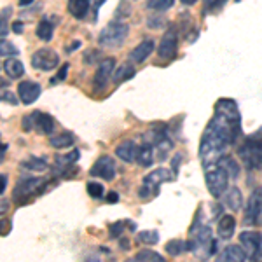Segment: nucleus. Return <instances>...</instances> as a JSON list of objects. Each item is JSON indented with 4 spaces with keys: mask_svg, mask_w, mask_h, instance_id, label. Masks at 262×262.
<instances>
[{
    "mask_svg": "<svg viewBox=\"0 0 262 262\" xmlns=\"http://www.w3.org/2000/svg\"><path fill=\"white\" fill-rule=\"evenodd\" d=\"M35 129L40 131L42 135H51L54 129V119L49 116V114H42L39 112V117H37V124Z\"/></svg>",
    "mask_w": 262,
    "mask_h": 262,
    "instance_id": "b1692460",
    "label": "nucleus"
},
{
    "mask_svg": "<svg viewBox=\"0 0 262 262\" xmlns=\"http://www.w3.org/2000/svg\"><path fill=\"white\" fill-rule=\"evenodd\" d=\"M90 0H69V12L74 18L77 19H82L88 16V12H90Z\"/></svg>",
    "mask_w": 262,
    "mask_h": 262,
    "instance_id": "aec40b11",
    "label": "nucleus"
},
{
    "mask_svg": "<svg viewBox=\"0 0 262 262\" xmlns=\"http://www.w3.org/2000/svg\"><path fill=\"white\" fill-rule=\"evenodd\" d=\"M219 164H221L224 170L229 173L231 179H238L239 177V166H238V163L231 158V156H222V158L219 159Z\"/></svg>",
    "mask_w": 262,
    "mask_h": 262,
    "instance_id": "a878e982",
    "label": "nucleus"
},
{
    "mask_svg": "<svg viewBox=\"0 0 262 262\" xmlns=\"http://www.w3.org/2000/svg\"><path fill=\"white\" fill-rule=\"evenodd\" d=\"M164 250H166L168 255L177 257V255H180V253H184V252L189 250V243L182 242V239H171V242L166 243Z\"/></svg>",
    "mask_w": 262,
    "mask_h": 262,
    "instance_id": "bb28decb",
    "label": "nucleus"
},
{
    "mask_svg": "<svg viewBox=\"0 0 262 262\" xmlns=\"http://www.w3.org/2000/svg\"><path fill=\"white\" fill-rule=\"evenodd\" d=\"M129 27L122 21H112L100 32L98 42L103 48H119L128 39Z\"/></svg>",
    "mask_w": 262,
    "mask_h": 262,
    "instance_id": "423d86ee",
    "label": "nucleus"
},
{
    "mask_svg": "<svg viewBox=\"0 0 262 262\" xmlns=\"http://www.w3.org/2000/svg\"><path fill=\"white\" fill-rule=\"evenodd\" d=\"M226 2L227 0H205V7L208 11H217V9H221Z\"/></svg>",
    "mask_w": 262,
    "mask_h": 262,
    "instance_id": "4c0bfd02",
    "label": "nucleus"
},
{
    "mask_svg": "<svg viewBox=\"0 0 262 262\" xmlns=\"http://www.w3.org/2000/svg\"><path fill=\"white\" fill-rule=\"evenodd\" d=\"M46 191V180L39 177H25L19 179L12 191V201L18 205H27L28 201L33 200L39 192Z\"/></svg>",
    "mask_w": 262,
    "mask_h": 262,
    "instance_id": "20e7f679",
    "label": "nucleus"
},
{
    "mask_svg": "<svg viewBox=\"0 0 262 262\" xmlns=\"http://www.w3.org/2000/svg\"><path fill=\"white\" fill-rule=\"evenodd\" d=\"M33 0H19V6H28V4H32Z\"/></svg>",
    "mask_w": 262,
    "mask_h": 262,
    "instance_id": "8fccbe9b",
    "label": "nucleus"
},
{
    "mask_svg": "<svg viewBox=\"0 0 262 262\" xmlns=\"http://www.w3.org/2000/svg\"><path fill=\"white\" fill-rule=\"evenodd\" d=\"M122 227H124V222H116L111 226V236L112 238H119L122 234Z\"/></svg>",
    "mask_w": 262,
    "mask_h": 262,
    "instance_id": "58836bf2",
    "label": "nucleus"
},
{
    "mask_svg": "<svg viewBox=\"0 0 262 262\" xmlns=\"http://www.w3.org/2000/svg\"><path fill=\"white\" fill-rule=\"evenodd\" d=\"M177 49H179V32H177L175 27H170L166 30V33L163 35L158 54L161 60L168 61V60H173V58H175Z\"/></svg>",
    "mask_w": 262,
    "mask_h": 262,
    "instance_id": "9b49d317",
    "label": "nucleus"
},
{
    "mask_svg": "<svg viewBox=\"0 0 262 262\" xmlns=\"http://www.w3.org/2000/svg\"><path fill=\"white\" fill-rule=\"evenodd\" d=\"M21 166H23L25 170H30V171H46V170H48V163H46L44 159H40V158L27 159V161L21 163Z\"/></svg>",
    "mask_w": 262,
    "mask_h": 262,
    "instance_id": "c756f323",
    "label": "nucleus"
},
{
    "mask_svg": "<svg viewBox=\"0 0 262 262\" xmlns=\"http://www.w3.org/2000/svg\"><path fill=\"white\" fill-rule=\"evenodd\" d=\"M175 4V0H147V9L156 12H164Z\"/></svg>",
    "mask_w": 262,
    "mask_h": 262,
    "instance_id": "7c9ffc66",
    "label": "nucleus"
},
{
    "mask_svg": "<svg viewBox=\"0 0 262 262\" xmlns=\"http://www.w3.org/2000/svg\"><path fill=\"white\" fill-rule=\"evenodd\" d=\"M242 135V114L238 103L229 98H221L215 103V114L208 122L200 143L203 166L219 163L229 145H234Z\"/></svg>",
    "mask_w": 262,
    "mask_h": 262,
    "instance_id": "f257e3e1",
    "label": "nucleus"
},
{
    "mask_svg": "<svg viewBox=\"0 0 262 262\" xmlns=\"http://www.w3.org/2000/svg\"><path fill=\"white\" fill-rule=\"evenodd\" d=\"M217 260L221 262H243L247 260V253H245L242 245H229L217 255Z\"/></svg>",
    "mask_w": 262,
    "mask_h": 262,
    "instance_id": "dca6fc26",
    "label": "nucleus"
},
{
    "mask_svg": "<svg viewBox=\"0 0 262 262\" xmlns=\"http://www.w3.org/2000/svg\"><path fill=\"white\" fill-rule=\"evenodd\" d=\"M2 101H9L11 105H16V103H18V100H16L14 96H12V93H11V91H6V90L2 91Z\"/></svg>",
    "mask_w": 262,
    "mask_h": 262,
    "instance_id": "ea45409f",
    "label": "nucleus"
},
{
    "mask_svg": "<svg viewBox=\"0 0 262 262\" xmlns=\"http://www.w3.org/2000/svg\"><path fill=\"white\" fill-rule=\"evenodd\" d=\"M6 149H7V145H6V143H2V161H4V154H6Z\"/></svg>",
    "mask_w": 262,
    "mask_h": 262,
    "instance_id": "3c124183",
    "label": "nucleus"
},
{
    "mask_svg": "<svg viewBox=\"0 0 262 262\" xmlns=\"http://www.w3.org/2000/svg\"><path fill=\"white\" fill-rule=\"evenodd\" d=\"M217 231L222 239L232 238V234H234V231H236V219L232 217V215H222V217L219 219Z\"/></svg>",
    "mask_w": 262,
    "mask_h": 262,
    "instance_id": "a211bd4d",
    "label": "nucleus"
},
{
    "mask_svg": "<svg viewBox=\"0 0 262 262\" xmlns=\"http://www.w3.org/2000/svg\"><path fill=\"white\" fill-rule=\"evenodd\" d=\"M86 189H88V194H90L91 198H101L103 196V185L101 184H98V182H88V185H86Z\"/></svg>",
    "mask_w": 262,
    "mask_h": 262,
    "instance_id": "473e14b6",
    "label": "nucleus"
},
{
    "mask_svg": "<svg viewBox=\"0 0 262 262\" xmlns=\"http://www.w3.org/2000/svg\"><path fill=\"white\" fill-rule=\"evenodd\" d=\"M138 152L140 147L137 145L133 140H124L116 147V156L122 159L124 163H135L138 159Z\"/></svg>",
    "mask_w": 262,
    "mask_h": 262,
    "instance_id": "2eb2a0df",
    "label": "nucleus"
},
{
    "mask_svg": "<svg viewBox=\"0 0 262 262\" xmlns=\"http://www.w3.org/2000/svg\"><path fill=\"white\" fill-rule=\"evenodd\" d=\"M229 173H227L219 163L205 166V180L206 187L213 198H221L229 189Z\"/></svg>",
    "mask_w": 262,
    "mask_h": 262,
    "instance_id": "39448f33",
    "label": "nucleus"
},
{
    "mask_svg": "<svg viewBox=\"0 0 262 262\" xmlns=\"http://www.w3.org/2000/svg\"><path fill=\"white\" fill-rule=\"evenodd\" d=\"M100 51H96V49H90V51H86V53H84V63H86V65H95L96 61L100 60Z\"/></svg>",
    "mask_w": 262,
    "mask_h": 262,
    "instance_id": "c9c22d12",
    "label": "nucleus"
},
{
    "mask_svg": "<svg viewBox=\"0 0 262 262\" xmlns=\"http://www.w3.org/2000/svg\"><path fill=\"white\" fill-rule=\"evenodd\" d=\"M77 48H81V42H79V40L72 42V46H70L69 49H67V53H74V49H77Z\"/></svg>",
    "mask_w": 262,
    "mask_h": 262,
    "instance_id": "de8ad7c7",
    "label": "nucleus"
},
{
    "mask_svg": "<svg viewBox=\"0 0 262 262\" xmlns=\"http://www.w3.org/2000/svg\"><path fill=\"white\" fill-rule=\"evenodd\" d=\"M245 224L247 226L262 224V187H257L248 198L247 206H245Z\"/></svg>",
    "mask_w": 262,
    "mask_h": 262,
    "instance_id": "1a4fd4ad",
    "label": "nucleus"
},
{
    "mask_svg": "<svg viewBox=\"0 0 262 262\" xmlns=\"http://www.w3.org/2000/svg\"><path fill=\"white\" fill-rule=\"evenodd\" d=\"M37 37L44 42H49L53 39V23L48 19H42L39 25H37Z\"/></svg>",
    "mask_w": 262,
    "mask_h": 262,
    "instance_id": "cd10ccee",
    "label": "nucleus"
},
{
    "mask_svg": "<svg viewBox=\"0 0 262 262\" xmlns=\"http://www.w3.org/2000/svg\"><path fill=\"white\" fill-rule=\"evenodd\" d=\"M138 242L143 245H156L159 242L158 231H142L138 232Z\"/></svg>",
    "mask_w": 262,
    "mask_h": 262,
    "instance_id": "2f4dec72",
    "label": "nucleus"
},
{
    "mask_svg": "<svg viewBox=\"0 0 262 262\" xmlns=\"http://www.w3.org/2000/svg\"><path fill=\"white\" fill-rule=\"evenodd\" d=\"M12 30H14V33H21L23 32V23H21V21H16V23L12 25Z\"/></svg>",
    "mask_w": 262,
    "mask_h": 262,
    "instance_id": "a18cd8bd",
    "label": "nucleus"
},
{
    "mask_svg": "<svg viewBox=\"0 0 262 262\" xmlns=\"http://www.w3.org/2000/svg\"><path fill=\"white\" fill-rule=\"evenodd\" d=\"M0 53H2V56H7V54H9V56H16V54L19 53L18 51V48H16V46H12L11 42H7L6 39H2V44H0Z\"/></svg>",
    "mask_w": 262,
    "mask_h": 262,
    "instance_id": "f704fd0d",
    "label": "nucleus"
},
{
    "mask_svg": "<svg viewBox=\"0 0 262 262\" xmlns=\"http://www.w3.org/2000/svg\"><path fill=\"white\" fill-rule=\"evenodd\" d=\"M147 25H149L150 28H161L164 23L161 21V18H150L149 21H147Z\"/></svg>",
    "mask_w": 262,
    "mask_h": 262,
    "instance_id": "a19ab883",
    "label": "nucleus"
},
{
    "mask_svg": "<svg viewBox=\"0 0 262 262\" xmlns=\"http://www.w3.org/2000/svg\"><path fill=\"white\" fill-rule=\"evenodd\" d=\"M173 180L171 177V171L166 170V168H158V170H154L152 173H149V175L143 179V185L140 187V198H143V200H149V198L156 196L158 194V189L159 185L164 184V182H170Z\"/></svg>",
    "mask_w": 262,
    "mask_h": 262,
    "instance_id": "0eeeda50",
    "label": "nucleus"
},
{
    "mask_svg": "<svg viewBox=\"0 0 262 262\" xmlns=\"http://www.w3.org/2000/svg\"><path fill=\"white\" fill-rule=\"evenodd\" d=\"M91 177H98L101 180L111 182L116 177V163L111 156H101V158L96 159V163L93 164V168L90 170Z\"/></svg>",
    "mask_w": 262,
    "mask_h": 262,
    "instance_id": "f8f14e48",
    "label": "nucleus"
},
{
    "mask_svg": "<svg viewBox=\"0 0 262 262\" xmlns=\"http://www.w3.org/2000/svg\"><path fill=\"white\" fill-rule=\"evenodd\" d=\"M40 86L37 82H32V81H23L18 84V95H19V100L23 101L25 105H32L33 101L39 100L40 96Z\"/></svg>",
    "mask_w": 262,
    "mask_h": 262,
    "instance_id": "4468645a",
    "label": "nucleus"
},
{
    "mask_svg": "<svg viewBox=\"0 0 262 262\" xmlns=\"http://www.w3.org/2000/svg\"><path fill=\"white\" fill-rule=\"evenodd\" d=\"M135 67L129 65V63H122V65H119V69H117L116 75H114V82L116 84H122L126 81H129V79L135 77Z\"/></svg>",
    "mask_w": 262,
    "mask_h": 262,
    "instance_id": "5701e85b",
    "label": "nucleus"
},
{
    "mask_svg": "<svg viewBox=\"0 0 262 262\" xmlns=\"http://www.w3.org/2000/svg\"><path fill=\"white\" fill-rule=\"evenodd\" d=\"M0 180H2V184H0V192H6V187H7V175L6 173H2V175H0Z\"/></svg>",
    "mask_w": 262,
    "mask_h": 262,
    "instance_id": "79ce46f5",
    "label": "nucleus"
},
{
    "mask_svg": "<svg viewBox=\"0 0 262 262\" xmlns=\"http://www.w3.org/2000/svg\"><path fill=\"white\" fill-rule=\"evenodd\" d=\"M107 201H108V203H116V201H119V194H117L116 191L108 192V194H107Z\"/></svg>",
    "mask_w": 262,
    "mask_h": 262,
    "instance_id": "37998d69",
    "label": "nucleus"
},
{
    "mask_svg": "<svg viewBox=\"0 0 262 262\" xmlns=\"http://www.w3.org/2000/svg\"><path fill=\"white\" fill-rule=\"evenodd\" d=\"M114 67H116V60L114 58H105L103 61L100 63L98 70L95 74V79H93V88L96 91H103L108 84V79L112 77Z\"/></svg>",
    "mask_w": 262,
    "mask_h": 262,
    "instance_id": "ddd939ff",
    "label": "nucleus"
},
{
    "mask_svg": "<svg viewBox=\"0 0 262 262\" xmlns=\"http://www.w3.org/2000/svg\"><path fill=\"white\" fill-rule=\"evenodd\" d=\"M152 51H154V40H152V39L143 40L129 53V60L133 63H142V61H145L147 58L150 56Z\"/></svg>",
    "mask_w": 262,
    "mask_h": 262,
    "instance_id": "f3484780",
    "label": "nucleus"
},
{
    "mask_svg": "<svg viewBox=\"0 0 262 262\" xmlns=\"http://www.w3.org/2000/svg\"><path fill=\"white\" fill-rule=\"evenodd\" d=\"M238 154L248 170H262V129L245 138Z\"/></svg>",
    "mask_w": 262,
    "mask_h": 262,
    "instance_id": "7ed1b4c3",
    "label": "nucleus"
},
{
    "mask_svg": "<svg viewBox=\"0 0 262 262\" xmlns=\"http://www.w3.org/2000/svg\"><path fill=\"white\" fill-rule=\"evenodd\" d=\"M182 4H184V6H194V4L198 2V0H180Z\"/></svg>",
    "mask_w": 262,
    "mask_h": 262,
    "instance_id": "09e8293b",
    "label": "nucleus"
},
{
    "mask_svg": "<svg viewBox=\"0 0 262 262\" xmlns=\"http://www.w3.org/2000/svg\"><path fill=\"white\" fill-rule=\"evenodd\" d=\"M49 143L54 147V149H67V147H72L75 143V137L70 133V131H65V133H60V135H54V137H51Z\"/></svg>",
    "mask_w": 262,
    "mask_h": 262,
    "instance_id": "4be33fe9",
    "label": "nucleus"
},
{
    "mask_svg": "<svg viewBox=\"0 0 262 262\" xmlns=\"http://www.w3.org/2000/svg\"><path fill=\"white\" fill-rule=\"evenodd\" d=\"M107 2V0H93V7H95V12H98V9L103 4Z\"/></svg>",
    "mask_w": 262,
    "mask_h": 262,
    "instance_id": "49530a36",
    "label": "nucleus"
},
{
    "mask_svg": "<svg viewBox=\"0 0 262 262\" xmlns=\"http://www.w3.org/2000/svg\"><path fill=\"white\" fill-rule=\"evenodd\" d=\"M2 69H4V72H6L9 79H19L21 75L25 74L23 61L16 60V58H7V60H4Z\"/></svg>",
    "mask_w": 262,
    "mask_h": 262,
    "instance_id": "6ab92c4d",
    "label": "nucleus"
},
{
    "mask_svg": "<svg viewBox=\"0 0 262 262\" xmlns=\"http://www.w3.org/2000/svg\"><path fill=\"white\" fill-rule=\"evenodd\" d=\"M37 117H39V112H32V114H28V116H25V117H23V129H25V131L35 129Z\"/></svg>",
    "mask_w": 262,
    "mask_h": 262,
    "instance_id": "72a5a7b5",
    "label": "nucleus"
},
{
    "mask_svg": "<svg viewBox=\"0 0 262 262\" xmlns=\"http://www.w3.org/2000/svg\"><path fill=\"white\" fill-rule=\"evenodd\" d=\"M135 260L137 262H164V257L161 253L154 252V250H140L135 255Z\"/></svg>",
    "mask_w": 262,
    "mask_h": 262,
    "instance_id": "c85d7f7f",
    "label": "nucleus"
},
{
    "mask_svg": "<svg viewBox=\"0 0 262 262\" xmlns=\"http://www.w3.org/2000/svg\"><path fill=\"white\" fill-rule=\"evenodd\" d=\"M239 245L243 247L248 260H262V234L260 232L243 231L239 234Z\"/></svg>",
    "mask_w": 262,
    "mask_h": 262,
    "instance_id": "6e6552de",
    "label": "nucleus"
},
{
    "mask_svg": "<svg viewBox=\"0 0 262 262\" xmlns=\"http://www.w3.org/2000/svg\"><path fill=\"white\" fill-rule=\"evenodd\" d=\"M189 250H191L198 259H208L217 252V242L213 239L212 227L208 224H203L200 219V210L196 213V221L191 227V239H189Z\"/></svg>",
    "mask_w": 262,
    "mask_h": 262,
    "instance_id": "f03ea898",
    "label": "nucleus"
},
{
    "mask_svg": "<svg viewBox=\"0 0 262 262\" xmlns=\"http://www.w3.org/2000/svg\"><path fill=\"white\" fill-rule=\"evenodd\" d=\"M152 161H154V149H152V145H150L149 142H147L145 145L140 147V152H138L137 163L140 164V166L147 168V166H150Z\"/></svg>",
    "mask_w": 262,
    "mask_h": 262,
    "instance_id": "393cba45",
    "label": "nucleus"
},
{
    "mask_svg": "<svg viewBox=\"0 0 262 262\" xmlns=\"http://www.w3.org/2000/svg\"><path fill=\"white\" fill-rule=\"evenodd\" d=\"M67 74H69V65H63L61 69H60V72H58V74L54 75L53 79H51V84H53V86H56V84L63 82L67 79Z\"/></svg>",
    "mask_w": 262,
    "mask_h": 262,
    "instance_id": "e433bc0d",
    "label": "nucleus"
},
{
    "mask_svg": "<svg viewBox=\"0 0 262 262\" xmlns=\"http://www.w3.org/2000/svg\"><path fill=\"white\" fill-rule=\"evenodd\" d=\"M60 63V56L54 49L49 48H42L39 51H35V54H32V67L35 70L40 72H49L54 70Z\"/></svg>",
    "mask_w": 262,
    "mask_h": 262,
    "instance_id": "9d476101",
    "label": "nucleus"
},
{
    "mask_svg": "<svg viewBox=\"0 0 262 262\" xmlns=\"http://www.w3.org/2000/svg\"><path fill=\"white\" fill-rule=\"evenodd\" d=\"M180 159H182V156H180V154H177L175 158H173V170H175V175H177V171H179V166H180Z\"/></svg>",
    "mask_w": 262,
    "mask_h": 262,
    "instance_id": "c03bdc74",
    "label": "nucleus"
},
{
    "mask_svg": "<svg viewBox=\"0 0 262 262\" xmlns=\"http://www.w3.org/2000/svg\"><path fill=\"white\" fill-rule=\"evenodd\" d=\"M242 205H243V196H242V191L238 187H231L226 191V206L232 212H238L242 210Z\"/></svg>",
    "mask_w": 262,
    "mask_h": 262,
    "instance_id": "412c9836",
    "label": "nucleus"
}]
</instances>
